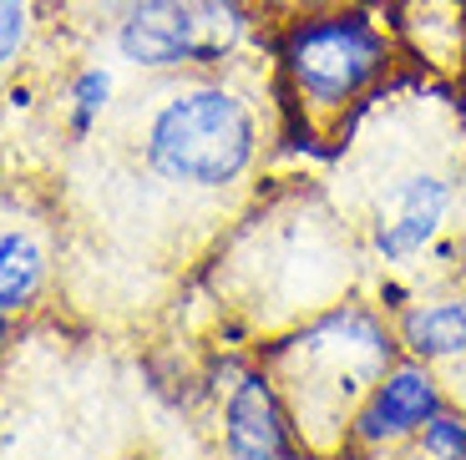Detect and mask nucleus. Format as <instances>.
I'll use <instances>...</instances> for the list:
<instances>
[{
	"label": "nucleus",
	"mask_w": 466,
	"mask_h": 460,
	"mask_svg": "<svg viewBox=\"0 0 466 460\" xmlns=\"http://www.w3.org/2000/svg\"><path fill=\"white\" fill-rule=\"evenodd\" d=\"M325 177L355 223L370 274L456 288L466 268V127L451 86L406 76L345 132Z\"/></svg>",
	"instance_id": "1"
},
{
	"label": "nucleus",
	"mask_w": 466,
	"mask_h": 460,
	"mask_svg": "<svg viewBox=\"0 0 466 460\" xmlns=\"http://www.w3.org/2000/svg\"><path fill=\"white\" fill-rule=\"evenodd\" d=\"M116 112L137 173L193 203L254 197L284 147V116L264 56L228 71L147 81V96Z\"/></svg>",
	"instance_id": "2"
},
{
	"label": "nucleus",
	"mask_w": 466,
	"mask_h": 460,
	"mask_svg": "<svg viewBox=\"0 0 466 460\" xmlns=\"http://www.w3.org/2000/svg\"><path fill=\"white\" fill-rule=\"evenodd\" d=\"M365 278L370 264L360 233L325 177H279L274 187H258L248 218H238L218 254V284L228 288L223 309L258 339L360 294Z\"/></svg>",
	"instance_id": "3"
},
{
	"label": "nucleus",
	"mask_w": 466,
	"mask_h": 460,
	"mask_svg": "<svg viewBox=\"0 0 466 460\" xmlns=\"http://www.w3.org/2000/svg\"><path fill=\"white\" fill-rule=\"evenodd\" d=\"M264 61L279 96L284 142L299 137L319 152H335L375 96H385L410 71L380 0L274 15Z\"/></svg>",
	"instance_id": "4"
},
{
	"label": "nucleus",
	"mask_w": 466,
	"mask_h": 460,
	"mask_svg": "<svg viewBox=\"0 0 466 460\" xmlns=\"http://www.w3.org/2000/svg\"><path fill=\"white\" fill-rule=\"evenodd\" d=\"M279 385L294 430L315 460H345L350 420L370 385L400 359L396 319L370 294H345L329 309L258 339L254 349Z\"/></svg>",
	"instance_id": "5"
},
{
	"label": "nucleus",
	"mask_w": 466,
	"mask_h": 460,
	"mask_svg": "<svg viewBox=\"0 0 466 460\" xmlns=\"http://www.w3.org/2000/svg\"><path fill=\"white\" fill-rule=\"evenodd\" d=\"M268 21L233 0H137L102 46L142 81L228 71L264 56Z\"/></svg>",
	"instance_id": "6"
},
{
	"label": "nucleus",
	"mask_w": 466,
	"mask_h": 460,
	"mask_svg": "<svg viewBox=\"0 0 466 460\" xmlns=\"http://www.w3.org/2000/svg\"><path fill=\"white\" fill-rule=\"evenodd\" d=\"M218 455L223 460H315L258 355H244L228 369V385H218Z\"/></svg>",
	"instance_id": "7"
},
{
	"label": "nucleus",
	"mask_w": 466,
	"mask_h": 460,
	"mask_svg": "<svg viewBox=\"0 0 466 460\" xmlns=\"http://www.w3.org/2000/svg\"><path fill=\"white\" fill-rule=\"evenodd\" d=\"M451 405L441 369L420 365V359L400 355L370 385V395L360 400L355 420H350V445L345 455H380V450H406L436 415Z\"/></svg>",
	"instance_id": "8"
},
{
	"label": "nucleus",
	"mask_w": 466,
	"mask_h": 460,
	"mask_svg": "<svg viewBox=\"0 0 466 460\" xmlns=\"http://www.w3.org/2000/svg\"><path fill=\"white\" fill-rule=\"evenodd\" d=\"M416 76L456 81L466 71V0H380Z\"/></svg>",
	"instance_id": "9"
},
{
	"label": "nucleus",
	"mask_w": 466,
	"mask_h": 460,
	"mask_svg": "<svg viewBox=\"0 0 466 460\" xmlns=\"http://www.w3.org/2000/svg\"><path fill=\"white\" fill-rule=\"evenodd\" d=\"M390 319H396V339L406 359H420L431 369H451L456 359H466V299L456 288L416 294Z\"/></svg>",
	"instance_id": "10"
},
{
	"label": "nucleus",
	"mask_w": 466,
	"mask_h": 460,
	"mask_svg": "<svg viewBox=\"0 0 466 460\" xmlns=\"http://www.w3.org/2000/svg\"><path fill=\"white\" fill-rule=\"evenodd\" d=\"M51 288V248L41 243V233L25 223H5L0 228V314H21L41 309Z\"/></svg>",
	"instance_id": "11"
},
{
	"label": "nucleus",
	"mask_w": 466,
	"mask_h": 460,
	"mask_svg": "<svg viewBox=\"0 0 466 460\" xmlns=\"http://www.w3.org/2000/svg\"><path fill=\"white\" fill-rule=\"evenodd\" d=\"M122 106V92H116V66L112 61H96L82 56V66H71L61 76V92H56V112H61V132L66 142H92L96 127H106V116Z\"/></svg>",
	"instance_id": "12"
},
{
	"label": "nucleus",
	"mask_w": 466,
	"mask_h": 460,
	"mask_svg": "<svg viewBox=\"0 0 466 460\" xmlns=\"http://www.w3.org/2000/svg\"><path fill=\"white\" fill-rule=\"evenodd\" d=\"M137 0H46V35H61V41H102L122 15L132 11Z\"/></svg>",
	"instance_id": "13"
},
{
	"label": "nucleus",
	"mask_w": 466,
	"mask_h": 460,
	"mask_svg": "<svg viewBox=\"0 0 466 460\" xmlns=\"http://www.w3.org/2000/svg\"><path fill=\"white\" fill-rule=\"evenodd\" d=\"M46 35V0H0V76H15Z\"/></svg>",
	"instance_id": "14"
},
{
	"label": "nucleus",
	"mask_w": 466,
	"mask_h": 460,
	"mask_svg": "<svg viewBox=\"0 0 466 460\" xmlns=\"http://www.w3.org/2000/svg\"><path fill=\"white\" fill-rule=\"evenodd\" d=\"M420 460H466V410L461 405H446L431 425L410 440Z\"/></svg>",
	"instance_id": "15"
},
{
	"label": "nucleus",
	"mask_w": 466,
	"mask_h": 460,
	"mask_svg": "<svg viewBox=\"0 0 466 460\" xmlns=\"http://www.w3.org/2000/svg\"><path fill=\"white\" fill-rule=\"evenodd\" d=\"M233 5H244V11H254L258 21H274V15L284 11V0H233Z\"/></svg>",
	"instance_id": "16"
},
{
	"label": "nucleus",
	"mask_w": 466,
	"mask_h": 460,
	"mask_svg": "<svg viewBox=\"0 0 466 460\" xmlns=\"http://www.w3.org/2000/svg\"><path fill=\"white\" fill-rule=\"evenodd\" d=\"M319 5H365V0H284V11H319Z\"/></svg>",
	"instance_id": "17"
},
{
	"label": "nucleus",
	"mask_w": 466,
	"mask_h": 460,
	"mask_svg": "<svg viewBox=\"0 0 466 460\" xmlns=\"http://www.w3.org/2000/svg\"><path fill=\"white\" fill-rule=\"evenodd\" d=\"M451 86V102H456V116H461V127H466V71L456 81H446Z\"/></svg>",
	"instance_id": "18"
},
{
	"label": "nucleus",
	"mask_w": 466,
	"mask_h": 460,
	"mask_svg": "<svg viewBox=\"0 0 466 460\" xmlns=\"http://www.w3.org/2000/svg\"><path fill=\"white\" fill-rule=\"evenodd\" d=\"M11 339H15V319H11V314H0V355L11 349Z\"/></svg>",
	"instance_id": "19"
},
{
	"label": "nucleus",
	"mask_w": 466,
	"mask_h": 460,
	"mask_svg": "<svg viewBox=\"0 0 466 460\" xmlns=\"http://www.w3.org/2000/svg\"><path fill=\"white\" fill-rule=\"evenodd\" d=\"M456 294H461V299H466V268H461V278H456Z\"/></svg>",
	"instance_id": "20"
}]
</instances>
